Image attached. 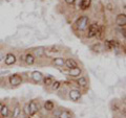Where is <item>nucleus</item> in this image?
Instances as JSON below:
<instances>
[{
	"mask_svg": "<svg viewBox=\"0 0 126 118\" xmlns=\"http://www.w3.org/2000/svg\"><path fill=\"white\" fill-rule=\"evenodd\" d=\"M88 21L89 18L87 16H81L80 18H78V20L76 21V26L79 30H84L87 28L88 26Z\"/></svg>",
	"mask_w": 126,
	"mask_h": 118,
	"instance_id": "obj_1",
	"label": "nucleus"
},
{
	"mask_svg": "<svg viewBox=\"0 0 126 118\" xmlns=\"http://www.w3.org/2000/svg\"><path fill=\"white\" fill-rule=\"evenodd\" d=\"M9 82H10L11 86H13V87H17V86L21 85L22 77L19 75V74H13V75H11L9 77Z\"/></svg>",
	"mask_w": 126,
	"mask_h": 118,
	"instance_id": "obj_2",
	"label": "nucleus"
},
{
	"mask_svg": "<svg viewBox=\"0 0 126 118\" xmlns=\"http://www.w3.org/2000/svg\"><path fill=\"white\" fill-rule=\"evenodd\" d=\"M27 106H29V111L31 116L35 115L39 111V104H37L36 100H32L30 104H27Z\"/></svg>",
	"mask_w": 126,
	"mask_h": 118,
	"instance_id": "obj_3",
	"label": "nucleus"
},
{
	"mask_svg": "<svg viewBox=\"0 0 126 118\" xmlns=\"http://www.w3.org/2000/svg\"><path fill=\"white\" fill-rule=\"evenodd\" d=\"M68 96L73 101H78L81 98V92H80V90L73 89L68 92Z\"/></svg>",
	"mask_w": 126,
	"mask_h": 118,
	"instance_id": "obj_4",
	"label": "nucleus"
},
{
	"mask_svg": "<svg viewBox=\"0 0 126 118\" xmlns=\"http://www.w3.org/2000/svg\"><path fill=\"white\" fill-rule=\"evenodd\" d=\"M98 27H99V25H98L97 23H93V24H90L88 26V33H87V37L88 38L96 37L97 31H98Z\"/></svg>",
	"mask_w": 126,
	"mask_h": 118,
	"instance_id": "obj_5",
	"label": "nucleus"
},
{
	"mask_svg": "<svg viewBox=\"0 0 126 118\" xmlns=\"http://www.w3.org/2000/svg\"><path fill=\"white\" fill-rule=\"evenodd\" d=\"M16 61H17V58H16V56L13 53H7L5 56V58H4V63L9 66L15 64Z\"/></svg>",
	"mask_w": 126,
	"mask_h": 118,
	"instance_id": "obj_6",
	"label": "nucleus"
},
{
	"mask_svg": "<svg viewBox=\"0 0 126 118\" xmlns=\"http://www.w3.org/2000/svg\"><path fill=\"white\" fill-rule=\"evenodd\" d=\"M116 23L119 26H125L126 24V16L125 14H120L116 17Z\"/></svg>",
	"mask_w": 126,
	"mask_h": 118,
	"instance_id": "obj_7",
	"label": "nucleus"
},
{
	"mask_svg": "<svg viewBox=\"0 0 126 118\" xmlns=\"http://www.w3.org/2000/svg\"><path fill=\"white\" fill-rule=\"evenodd\" d=\"M68 69H73V68H76L78 67V63L74 60V59L69 58V59H66L65 60V64H64Z\"/></svg>",
	"mask_w": 126,
	"mask_h": 118,
	"instance_id": "obj_8",
	"label": "nucleus"
},
{
	"mask_svg": "<svg viewBox=\"0 0 126 118\" xmlns=\"http://www.w3.org/2000/svg\"><path fill=\"white\" fill-rule=\"evenodd\" d=\"M82 73V70L79 68V67H76V68H73V69H69V76L72 77H77V76H80Z\"/></svg>",
	"mask_w": 126,
	"mask_h": 118,
	"instance_id": "obj_9",
	"label": "nucleus"
},
{
	"mask_svg": "<svg viewBox=\"0 0 126 118\" xmlns=\"http://www.w3.org/2000/svg\"><path fill=\"white\" fill-rule=\"evenodd\" d=\"M32 78H33V81L34 82H36V83H39V82H41L42 81V78H43V74L40 72V71H34L33 73H32Z\"/></svg>",
	"mask_w": 126,
	"mask_h": 118,
	"instance_id": "obj_10",
	"label": "nucleus"
},
{
	"mask_svg": "<svg viewBox=\"0 0 126 118\" xmlns=\"http://www.w3.org/2000/svg\"><path fill=\"white\" fill-rule=\"evenodd\" d=\"M77 84H78V86H80V87H82V88H86L88 86V82H87V80H86V77L81 76L77 80Z\"/></svg>",
	"mask_w": 126,
	"mask_h": 118,
	"instance_id": "obj_11",
	"label": "nucleus"
},
{
	"mask_svg": "<svg viewBox=\"0 0 126 118\" xmlns=\"http://www.w3.org/2000/svg\"><path fill=\"white\" fill-rule=\"evenodd\" d=\"M45 53V47H38V48H36L34 50V57H38V58H41L43 54Z\"/></svg>",
	"mask_w": 126,
	"mask_h": 118,
	"instance_id": "obj_12",
	"label": "nucleus"
},
{
	"mask_svg": "<svg viewBox=\"0 0 126 118\" xmlns=\"http://www.w3.org/2000/svg\"><path fill=\"white\" fill-rule=\"evenodd\" d=\"M105 45L108 49H112V48H117L119 47V43L115 40H111V41H105Z\"/></svg>",
	"mask_w": 126,
	"mask_h": 118,
	"instance_id": "obj_13",
	"label": "nucleus"
},
{
	"mask_svg": "<svg viewBox=\"0 0 126 118\" xmlns=\"http://www.w3.org/2000/svg\"><path fill=\"white\" fill-rule=\"evenodd\" d=\"M58 118H73V114L67 110H61Z\"/></svg>",
	"mask_w": 126,
	"mask_h": 118,
	"instance_id": "obj_14",
	"label": "nucleus"
},
{
	"mask_svg": "<svg viewBox=\"0 0 126 118\" xmlns=\"http://www.w3.org/2000/svg\"><path fill=\"white\" fill-rule=\"evenodd\" d=\"M90 4H92V0H81L80 1V9L85 11L90 6Z\"/></svg>",
	"mask_w": 126,
	"mask_h": 118,
	"instance_id": "obj_15",
	"label": "nucleus"
},
{
	"mask_svg": "<svg viewBox=\"0 0 126 118\" xmlns=\"http://www.w3.org/2000/svg\"><path fill=\"white\" fill-rule=\"evenodd\" d=\"M35 60H36V59H35L34 54H32V53H27L24 58V61L27 65H33L35 63Z\"/></svg>",
	"mask_w": 126,
	"mask_h": 118,
	"instance_id": "obj_16",
	"label": "nucleus"
},
{
	"mask_svg": "<svg viewBox=\"0 0 126 118\" xmlns=\"http://www.w3.org/2000/svg\"><path fill=\"white\" fill-rule=\"evenodd\" d=\"M53 63L58 67H62L65 64V60L63 58H55L53 60Z\"/></svg>",
	"mask_w": 126,
	"mask_h": 118,
	"instance_id": "obj_17",
	"label": "nucleus"
},
{
	"mask_svg": "<svg viewBox=\"0 0 126 118\" xmlns=\"http://www.w3.org/2000/svg\"><path fill=\"white\" fill-rule=\"evenodd\" d=\"M44 109L46 111H53L55 109V104L53 103L52 100H46L44 104Z\"/></svg>",
	"mask_w": 126,
	"mask_h": 118,
	"instance_id": "obj_18",
	"label": "nucleus"
},
{
	"mask_svg": "<svg viewBox=\"0 0 126 118\" xmlns=\"http://www.w3.org/2000/svg\"><path fill=\"white\" fill-rule=\"evenodd\" d=\"M9 112H10V109L7 106H2L1 110H0V114H1L2 117H7L9 116Z\"/></svg>",
	"mask_w": 126,
	"mask_h": 118,
	"instance_id": "obj_19",
	"label": "nucleus"
},
{
	"mask_svg": "<svg viewBox=\"0 0 126 118\" xmlns=\"http://www.w3.org/2000/svg\"><path fill=\"white\" fill-rule=\"evenodd\" d=\"M19 114H20V107H19V105H16L15 108L13 109V114H12V117H13V118H17L19 116Z\"/></svg>",
	"mask_w": 126,
	"mask_h": 118,
	"instance_id": "obj_20",
	"label": "nucleus"
},
{
	"mask_svg": "<svg viewBox=\"0 0 126 118\" xmlns=\"http://www.w3.org/2000/svg\"><path fill=\"white\" fill-rule=\"evenodd\" d=\"M42 80H43V83H44L45 86H50V85L53 84V82H54V78H53L52 76H49V75L43 77Z\"/></svg>",
	"mask_w": 126,
	"mask_h": 118,
	"instance_id": "obj_21",
	"label": "nucleus"
},
{
	"mask_svg": "<svg viewBox=\"0 0 126 118\" xmlns=\"http://www.w3.org/2000/svg\"><path fill=\"white\" fill-rule=\"evenodd\" d=\"M104 30H105V27H104V26H99V27H98V31H97L96 37H98L99 39H102V38H103V33H104Z\"/></svg>",
	"mask_w": 126,
	"mask_h": 118,
	"instance_id": "obj_22",
	"label": "nucleus"
},
{
	"mask_svg": "<svg viewBox=\"0 0 126 118\" xmlns=\"http://www.w3.org/2000/svg\"><path fill=\"white\" fill-rule=\"evenodd\" d=\"M50 86H52V89L55 91V90H58L59 88H60L61 83H60V82H58V81H54V82H53V84L50 85Z\"/></svg>",
	"mask_w": 126,
	"mask_h": 118,
	"instance_id": "obj_23",
	"label": "nucleus"
},
{
	"mask_svg": "<svg viewBox=\"0 0 126 118\" xmlns=\"http://www.w3.org/2000/svg\"><path fill=\"white\" fill-rule=\"evenodd\" d=\"M24 113L26 114V115H30V111H29V106H25L24 107Z\"/></svg>",
	"mask_w": 126,
	"mask_h": 118,
	"instance_id": "obj_24",
	"label": "nucleus"
},
{
	"mask_svg": "<svg viewBox=\"0 0 126 118\" xmlns=\"http://www.w3.org/2000/svg\"><path fill=\"white\" fill-rule=\"evenodd\" d=\"M75 1H76V0H65V2L67 3V4H74Z\"/></svg>",
	"mask_w": 126,
	"mask_h": 118,
	"instance_id": "obj_25",
	"label": "nucleus"
},
{
	"mask_svg": "<svg viewBox=\"0 0 126 118\" xmlns=\"http://www.w3.org/2000/svg\"><path fill=\"white\" fill-rule=\"evenodd\" d=\"M2 106H3V105H2V103H0V110H1V108H2Z\"/></svg>",
	"mask_w": 126,
	"mask_h": 118,
	"instance_id": "obj_26",
	"label": "nucleus"
},
{
	"mask_svg": "<svg viewBox=\"0 0 126 118\" xmlns=\"http://www.w3.org/2000/svg\"><path fill=\"white\" fill-rule=\"evenodd\" d=\"M53 118H58V117H55V116H54V117H53Z\"/></svg>",
	"mask_w": 126,
	"mask_h": 118,
	"instance_id": "obj_27",
	"label": "nucleus"
}]
</instances>
